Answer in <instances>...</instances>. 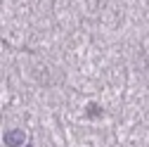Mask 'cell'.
I'll return each mask as SVG.
<instances>
[{"label":"cell","instance_id":"6da1fadb","mask_svg":"<svg viewBox=\"0 0 149 147\" xmlns=\"http://www.w3.org/2000/svg\"><path fill=\"white\" fill-rule=\"evenodd\" d=\"M22 138H24V135H22V133H12V135H7V138H5V140H7V142H19V140H22Z\"/></svg>","mask_w":149,"mask_h":147}]
</instances>
